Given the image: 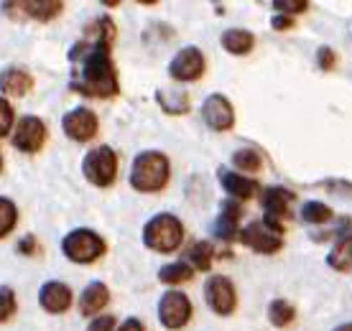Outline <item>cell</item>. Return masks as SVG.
<instances>
[{"mask_svg":"<svg viewBox=\"0 0 352 331\" xmlns=\"http://www.w3.org/2000/svg\"><path fill=\"white\" fill-rule=\"evenodd\" d=\"M95 36H85L80 44L69 49V61L80 64L69 87L85 97H115L118 95V71L110 59V46L115 41V23L110 16L95 21Z\"/></svg>","mask_w":352,"mask_h":331,"instance_id":"6da1fadb","label":"cell"},{"mask_svg":"<svg viewBox=\"0 0 352 331\" xmlns=\"http://www.w3.org/2000/svg\"><path fill=\"white\" fill-rule=\"evenodd\" d=\"M168 158L161 150H143L131 166V186L141 194L161 192L168 181Z\"/></svg>","mask_w":352,"mask_h":331,"instance_id":"7a4b0ae2","label":"cell"},{"mask_svg":"<svg viewBox=\"0 0 352 331\" xmlns=\"http://www.w3.org/2000/svg\"><path fill=\"white\" fill-rule=\"evenodd\" d=\"M182 240H184V227L168 212L156 214L143 227V242H146V247L156 250V253H174L176 247L182 244Z\"/></svg>","mask_w":352,"mask_h":331,"instance_id":"3957f363","label":"cell"},{"mask_svg":"<svg viewBox=\"0 0 352 331\" xmlns=\"http://www.w3.org/2000/svg\"><path fill=\"white\" fill-rule=\"evenodd\" d=\"M62 253L69 258L72 262H82V265H87V262H95L97 258H102L105 253V240L92 232V229H74L69 235L64 237L62 242Z\"/></svg>","mask_w":352,"mask_h":331,"instance_id":"277c9868","label":"cell"},{"mask_svg":"<svg viewBox=\"0 0 352 331\" xmlns=\"http://www.w3.org/2000/svg\"><path fill=\"white\" fill-rule=\"evenodd\" d=\"M82 174L87 176L89 183H95L100 189H105L115 181L118 176V156H115L113 148L107 146H97L85 156L82 161Z\"/></svg>","mask_w":352,"mask_h":331,"instance_id":"5b68a950","label":"cell"},{"mask_svg":"<svg viewBox=\"0 0 352 331\" xmlns=\"http://www.w3.org/2000/svg\"><path fill=\"white\" fill-rule=\"evenodd\" d=\"M192 319V301L182 293V290H168L159 301V321L166 329L176 331L186 326V321Z\"/></svg>","mask_w":352,"mask_h":331,"instance_id":"8992f818","label":"cell"},{"mask_svg":"<svg viewBox=\"0 0 352 331\" xmlns=\"http://www.w3.org/2000/svg\"><path fill=\"white\" fill-rule=\"evenodd\" d=\"M204 298H207V306H210L217 316H230L235 311V304H238L235 286H232V280L225 278V275H212V278L204 283Z\"/></svg>","mask_w":352,"mask_h":331,"instance_id":"52a82bcc","label":"cell"},{"mask_svg":"<svg viewBox=\"0 0 352 331\" xmlns=\"http://www.w3.org/2000/svg\"><path fill=\"white\" fill-rule=\"evenodd\" d=\"M44 140H46L44 120H38L34 115H26V117L18 120L16 130H13V146L21 153H36V150H41Z\"/></svg>","mask_w":352,"mask_h":331,"instance_id":"ba28073f","label":"cell"},{"mask_svg":"<svg viewBox=\"0 0 352 331\" xmlns=\"http://www.w3.org/2000/svg\"><path fill=\"white\" fill-rule=\"evenodd\" d=\"M62 128L72 140L87 143V140H92L97 135L100 122H97V115L92 110H87V107H74V110H69V113L64 115Z\"/></svg>","mask_w":352,"mask_h":331,"instance_id":"9c48e42d","label":"cell"},{"mask_svg":"<svg viewBox=\"0 0 352 331\" xmlns=\"http://www.w3.org/2000/svg\"><path fill=\"white\" fill-rule=\"evenodd\" d=\"M168 74L176 82H194L204 74V54L197 46H186L168 64Z\"/></svg>","mask_w":352,"mask_h":331,"instance_id":"30bf717a","label":"cell"},{"mask_svg":"<svg viewBox=\"0 0 352 331\" xmlns=\"http://www.w3.org/2000/svg\"><path fill=\"white\" fill-rule=\"evenodd\" d=\"M202 117L212 130L225 133L235 125V110L225 95H210L202 105Z\"/></svg>","mask_w":352,"mask_h":331,"instance_id":"8fae6325","label":"cell"},{"mask_svg":"<svg viewBox=\"0 0 352 331\" xmlns=\"http://www.w3.org/2000/svg\"><path fill=\"white\" fill-rule=\"evenodd\" d=\"M238 237L248 244V247H250V250H256V253H261V255H273L283 247L281 237L273 235L263 222H250V225H248Z\"/></svg>","mask_w":352,"mask_h":331,"instance_id":"7c38bea8","label":"cell"},{"mask_svg":"<svg viewBox=\"0 0 352 331\" xmlns=\"http://www.w3.org/2000/svg\"><path fill=\"white\" fill-rule=\"evenodd\" d=\"M38 304L49 314H64L72 306V290L59 280H49L38 290Z\"/></svg>","mask_w":352,"mask_h":331,"instance_id":"4fadbf2b","label":"cell"},{"mask_svg":"<svg viewBox=\"0 0 352 331\" xmlns=\"http://www.w3.org/2000/svg\"><path fill=\"white\" fill-rule=\"evenodd\" d=\"M34 89V79L21 67H6L0 71V92L8 97H23Z\"/></svg>","mask_w":352,"mask_h":331,"instance_id":"5bb4252c","label":"cell"},{"mask_svg":"<svg viewBox=\"0 0 352 331\" xmlns=\"http://www.w3.org/2000/svg\"><path fill=\"white\" fill-rule=\"evenodd\" d=\"M238 222H240V207L235 199H230L222 204V212L214 227H212V232L214 237H220L225 242H232V240H238Z\"/></svg>","mask_w":352,"mask_h":331,"instance_id":"9a60e30c","label":"cell"},{"mask_svg":"<svg viewBox=\"0 0 352 331\" xmlns=\"http://www.w3.org/2000/svg\"><path fill=\"white\" fill-rule=\"evenodd\" d=\"M220 174V183L222 189L232 196L235 201H245V199H253L258 192V181H253V179H245V176H238L232 174V171H228V168H220L217 171Z\"/></svg>","mask_w":352,"mask_h":331,"instance_id":"2e32d148","label":"cell"},{"mask_svg":"<svg viewBox=\"0 0 352 331\" xmlns=\"http://www.w3.org/2000/svg\"><path fill=\"white\" fill-rule=\"evenodd\" d=\"M107 301H110V290H107V286L105 283H100V280H95V283H89V286L82 290L80 314L82 316H97L107 306Z\"/></svg>","mask_w":352,"mask_h":331,"instance_id":"e0dca14e","label":"cell"},{"mask_svg":"<svg viewBox=\"0 0 352 331\" xmlns=\"http://www.w3.org/2000/svg\"><path fill=\"white\" fill-rule=\"evenodd\" d=\"M294 199V194L289 189H278V186H271V189H265L263 192V214L268 219H281L286 217V212H289V201Z\"/></svg>","mask_w":352,"mask_h":331,"instance_id":"ac0fdd59","label":"cell"},{"mask_svg":"<svg viewBox=\"0 0 352 331\" xmlns=\"http://www.w3.org/2000/svg\"><path fill=\"white\" fill-rule=\"evenodd\" d=\"M8 5L16 10H26V16L36 18V21H52L64 8L62 0H36V3H26V0L21 3V0H16V3H8Z\"/></svg>","mask_w":352,"mask_h":331,"instance_id":"d6986e66","label":"cell"},{"mask_svg":"<svg viewBox=\"0 0 352 331\" xmlns=\"http://www.w3.org/2000/svg\"><path fill=\"white\" fill-rule=\"evenodd\" d=\"M253 46H256V36L245 31V28H230V31L222 34V49L235 54V56L253 52Z\"/></svg>","mask_w":352,"mask_h":331,"instance_id":"ffe728a7","label":"cell"},{"mask_svg":"<svg viewBox=\"0 0 352 331\" xmlns=\"http://www.w3.org/2000/svg\"><path fill=\"white\" fill-rule=\"evenodd\" d=\"M327 262H329V268H335V271H342V273L352 271V232L340 237V242H337L335 250L329 253Z\"/></svg>","mask_w":352,"mask_h":331,"instance_id":"44dd1931","label":"cell"},{"mask_svg":"<svg viewBox=\"0 0 352 331\" xmlns=\"http://www.w3.org/2000/svg\"><path fill=\"white\" fill-rule=\"evenodd\" d=\"M194 271L189 262H168L159 271V280L161 283H166V286H179V283H186V280H192Z\"/></svg>","mask_w":352,"mask_h":331,"instance_id":"7402d4cb","label":"cell"},{"mask_svg":"<svg viewBox=\"0 0 352 331\" xmlns=\"http://www.w3.org/2000/svg\"><path fill=\"white\" fill-rule=\"evenodd\" d=\"M268 319H271L273 326H278V329H286L294 319H296V308L289 304V301H283V298H276L271 306H268Z\"/></svg>","mask_w":352,"mask_h":331,"instance_id":"603a6c76","label":"cell"},{"mask_svg":"<svg viewBox=\"0 0 352 331\" xmlns=\"http://www.w3.org/2000/svg\"><path fill=\"white\" fill-rule=\"evenodd\" d=\"M186 258L192 262V271H210L214 260V247L212 242H194Z\"/></svg>","mask_w":352,"mask_h":331,"instance_id":"cb8c5ba5","label":"cell"},{"mask_svg":"<svg viewBox=\"0 0 352 331\" xmlns=\"http://www.w3.org/2000/svg\"><path fill=\"white\" fill-rule=\"evenodd\" d=\"M332 217H335L332 209H329L327 204H322V201H307V204L301 207V219L309 222V225H324V222H329Z\"/></svg>","mask_w":352,"mask_h":331,"instance_id":"d4e9b609","label":"cell"},{"mask_svg":"<svg viewBox=\"0 0 352 331\" xmlns=\"http://www.w3.org/2000/svg\"><path fill=\"white\" fill-rule=\"evenodd\" d=\"M16 222H18L16 204L10 199H6V196H0V240L8 235V232H13Z\"/></svg>","mask_w":352,"mask_h":331,"instance_id":"484cf974","label":"cell"},{"mask_svg":"<svg viewBox=\"0 0 352 331\" xmlns=\"http://www.w3.org/2000/svg\"><path fill=\"white\" fill-rule=\"evenodd\" d=\"M261 156H258V150H235L232 153V166L238 168V171H248V174H256L258 168H261Z\"/></svg>","mask_w":352,"mask_h":331,"instance_id":"4316f807","label":"cell"},{"mask_svg":"<svg viewBox=\"0 0 352 331\" xmlns=\"http://www.w3.org/2000/svg\"><path fill=\"white\" fill-rule=\"evenodd\" d=\"M16 314V293L13 288L0 286V323H6Z\"/></svg>","mask_w":352,"mask_h":331,"instance_id":"83f0119b","label":"cell"},{"mask_svg":"<svg viewBox=\"0 0 352 331\" xmlns=\"http://www.w3.org/2000/svg\"><path fill=\"white\" fill-rule=\"evenodd\" d=\"M309 8L307 0H276L273 3V10L278 13V16H296V13H304Z\"/></svg>","mask_w":352,"mask_h":331,"instance_id":"f1b7e54d","label":"cell"},{"mask_svg":"<svg viewBox=\"0 0 352 331\" xmlns=\"http://www.w3.org/2000/svg\"><path fill=\"white\" fill-rule=\"evenodd\" d=\"M10 128H13V107L6 97H0V138L8 135Z\"/></svg>","mask_w":352,"mask_h":331,"instance_id":"f546056e","label":"cell"},{"mask_svg":"<svg viewBox=\"0 0 352 331\" xmlns=\"http://www.w3.org/2000/svg\"><path fill=\"white\" fill-rule=\"evenodd\" d=\"M317 61H319V69L332 71V69H335L337 56H335V52H332L329 46H322V49H319V52H317Z\"/></svg>","mask_w":352,"mask_h":331,"instance_id":"4dcf8cb0","label":"cell"},{"mask_svg":"<svg viewBox=\"0 0 352 331\" xmlns=\"http://www.w3.org/2000/svg\"><path fill=\"white\" fill-rule=\"evenodd\" d=\"M113 329H115V316H95L87 326V331H113Z\"/></svg>","mask_w":352,"mask_h":331,"instance_id":"1f68e13d","label":"cell"},{"mask_svg":"<svg viewBox=\"0 0 352 331\" xmlns=\"http://www.w3.org/2000/svg\"><path fill=\"white\" fill-rule=\"evenodd\" d=\"M271 26L276 28V31H289V28H294V18H289V16H276L271 18Z\"/></svg>","mask_w":352,"mask_h":331,"instance_id":"d6a6232c","label":"cell"},{"mask_svg":"<svg viewBox=\"0 0 352 331\" xmlns=\"http://www.w3.org/2000/svg\"><path fill=\"white\" fill-rule=\"evenodd\" d=\"M118 331H146V329H143V323L138 321V319H128Z\"/></svg>","mask_w":352,"mask_h":331,"instance_id":"836d02e7","label":"cell"},{"mask_svg":"<svg viewBox=\"0 0 352 331\" xmlns=\"http://www.w3.org/2000/svg\"><path fill=\"white\" fill-rule=\"evenodd\" d=\"M18 250H21V253H34V250H36V240H34V237H26V240H23V242H21V244H18Z\"/></svg>","mask_w":352,"mask_h":331,"instance_id":"e575fe53","label":"cell"},{"mask_svg":"<svg viewBox=\"0 0 352 331\" xmlns=\"http://www.w3.org/2000/svg\"><path fill=\"white\" fill-rule=\"evenodd\" d=\"M335 331H352V323H342V326H337Z\"/></svg>","mask_w":352,"mask_h":331,"instance_id":"d590c367","label":"cell"},{"mask_svg":"<svg viewBox=\"0 0 352 331\" xmlns=\"http://www.w3.org/2000/svg\"><path fill=\"white\" fill-rule=\"evenodd\" d=\"M0 168H3V156H0Z\"/></svg>","mask_w":352,"mask_h":331,"instance_id":"8d00e7d4","label":"cell"}]
</instances>
